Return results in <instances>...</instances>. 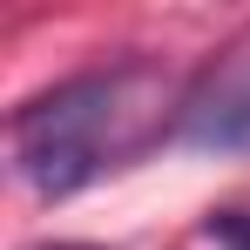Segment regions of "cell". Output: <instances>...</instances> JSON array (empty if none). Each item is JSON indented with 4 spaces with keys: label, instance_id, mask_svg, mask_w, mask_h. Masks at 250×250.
<instances>
[{
    "label": "cell",
    "instance_id": "4",
    "mask_svg": "<svg viewBox=\"0 0 250 250\" xmlns=\"http://www.w3.org/2000/svg\"><path fill=\"white\" fill-rule=\"evenodd\" d=\"M27 250H108V244H27Z\"/></svg>",
    "mask_w": 250,
    "mask_h": 250
},
{
    "label": "cell",
    "instance_id": "3",
    "mask_svg": "<svg viewBox=\"0 0 250 250\" xmlns=\"http://www.w3.org/2000/svg\"><path fill=\"white\" fill-rule=\"evenodd\" d=\"M209 237L223 250H250V209H216L209 216Z\"/></svg>",
    "mask_w": 250,
    "mask_h": 250
},
{
    "label": "cell",
    "instance_id": "1",
    "mask_svg": "<svg viewBox=\"0 0 250 250\" xmlns=\"http://www.w3.org/2000/svg\"><path fill=\"white\" fill-rule=\"evenodd\" d=\"M163 108H169V82L142 61L54 82L7 115L14 176L41 203H61V196L88 189L102 169H115L122 156L149 149V135L163 128Z\"/></svg>",
    "mask_w": 250,
    "mask_h": 250
},
{
    "label": "cell",
    "instance_id": "2",
    "mask_svg": "<svg viewBox=\"0 0 250 250\" xmlns=\"http://www.w3.org/2000/svg\"><path fill=\"white\" fill-rule=\"evenodd\" d=\"M183 142L196 149H250V41H237L203 88L183 102Z\"/></svg>",
    "mask_w": 250,
    "mask_h": 250
}]
</instances>
